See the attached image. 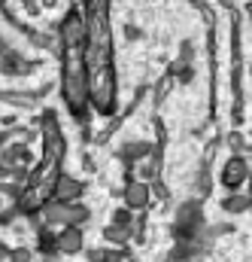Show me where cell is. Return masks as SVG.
Here are the masks:
<instances>
[{
  "label": "cell",
  "instance_id": "obj_1",
  "mask_svg": "<svg viewBox=\"0 0 252 262\" xmlns=\"http://www.w3.org/2000/svg\"><path fill=\"white\" fill-rule=\"evenodd\" d=\"M79 247H82V232L76 226H67L58 235V250L61 253H79Z\"/></svg>",
  "mask_w": 252,
  "mask_h": 262
},
{
  "label": "cell",
  "instance_id": "obj_2",
  "mask_svg": "<svg viewBox=\"0 0 252 262\" xmlns=\"http://www.w3.org/2000/svg\"><path fill=\"white\" fill-rule=\"evenodd\" d=\"M79 195V183H73L70 177H61L55 183V201H70V198Z\"/></svg>",
  "mask_w": 252,
  "mask_h": 262
},
{
  "label": "cell",
  "instance_id": "obj_3",
  "mask_svg": "<svg viewBox=\"0 0 252 262\" xmlns=\"http://www.w3.org/2000/svg\"><path fill=\"white\" fill-rule=\"evenodd\" d=\"M46 220H49V223H64V226H67V204H64V201L46 204Z\"/></svg>",
  "mask_w": 252,
  "mask_h": 262
},
{
  "label": "cell",
  "instance_id": "obj_4",
  "mask_svg": "<svg viewBox=\"0 0 252 262\" xmlns=\"http://www.w3.org/2000/svg\"><path fill=\"white\" fill-rule=\"evenodd\" d=\"M128 204H131V207H143V204H146V189H143V186H131V189H128Z\"/></svg>",
  "mask_w": 252,
  "mask_h": 262
},
{
  "label": "cell",
  "instance_id": "obj_5",
  "mask_svg": "<svg viewBox=\"0 0 252 262\" xmlns=\"http://www.w3.org/2000/svg\"><path fill=\"white\" fill-rule=\"evenodd\" d=\"M3 256H6V250H3V247H0V259H3Z\"/></svg>",
  "mask_w": 252,
  "mask_h": 262
}]
</instances>
